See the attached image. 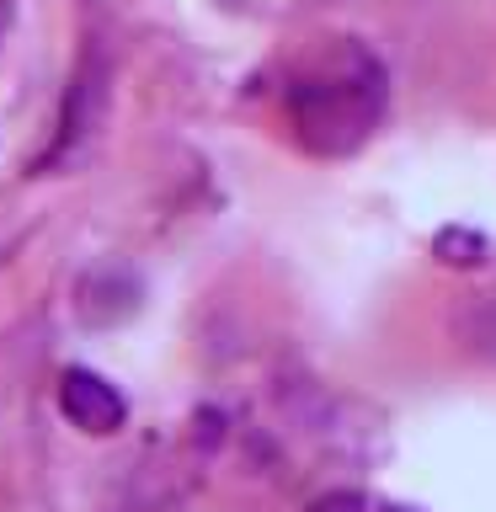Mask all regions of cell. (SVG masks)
<instances>
[{
	"label": "cell",
	"instance_id": "cell-1",
	"mask_svg": "<svg viewBox=\"0 0 496 512\" xmlns=\"http://www.w3.org/2000/svg\"><path fill=\"white\" fill-rule=\"evenodd\" d=\"M288 118L310 155H352L384 118V64L363 43H336L288 86Z\"/></svg>",
	"mask_w": 496,
	"mask_h": 512
},
{
	"label": "cell",
	"instance_id": "cell-2",
	"mask_svg": "<svg viewBox=\"0 0 496 512\" xmlns=\"http://www.w3.org/2000/svg\"><path fill=\"white\" fill-rule=\"evenodd\" d=\"M59 411L64 422L91 432V438H112L128 422V400L91 368H64L59 374Z\"/></svg>",
	"mask_w": 496,
	"mask_h": 512
},
{
	"label": "cell",
	"instance_id": "cell-3",
	"mask_svg": "<svg viewBox=\"0 0 496 512\" xmlns=\"http://www.w3.org/2000/svg\"><path fill=\"white\" fill-rule=\"evenodd\" d=\"M96 112H102V64H80V75H75V86L70 96H64V112H59V150L64 155L75 139H86L91 134V123H96Z\"/></svg>",
	"mask_w": 496,
	"mask_h": 512
},
{
	"label": "cell",
	"instance_id": "cell-4",
	"mask_svg": "<svg viewBox=\"0 0 496 512\" xmlns=\"http://www.w3.org/2000/svg\"><path fill=\"white\" fill-rule=\"evenodd\" d=\"M134 304H139V288L123 278L118 283V304H112V320L134 315ZM80 315H86L91 326H107V272L102 278H86V288H80Z\"/></svg>",
	"mask_w": 496,
	"mask_h": 512
},
{
	"label": "cell",
	"instance_id": "cell-5",
	"mask_svg": "<svg viewBox=\"0 0 496 512\" xmlns=\"http://www.w3.org/2000/svg\"><path fill=\"white\" fill-rule=\"evenodd\" d=\"M438 256L443 262H459V267H475L480 256H486V240L475 230H443L438 235Z\"/></svg>",
	"mask_w": 496,
	"mask_h": 512
},
{
	"label": "cell",
	"instance_id": "cell-6",
	"mask_svg": "<svg viewBox=\"0 0 496 512\" xmlns=\"http://www.w3.org/2000/svg\"><path fill=\"white\" fill-rule=\"evenodd\" d=\"M304 512H368V502H363V491H326V496H315Z\"/></svg>",
	"mask_w": 496,
	"mask_h": 512
},
{
	"label": "cell",
	"instance_id": "cell-7",
	"mask_svg": "<svg viewBox=\"0 0 496 512\" xmlns=\"http://www.w3.org/2000/svg\"><path fill=\"white\" fill-rule=\"evenodd\" d=\"M11 6H16V0H0V27L11 22Z\"/></svg>",
	"mask_w": 496,
	"mask_h": 512
},
{
	"label": "cell",
	"instance_id": "cell-8",
	"mask_svg": "<svg viewBox=\"0 0 496 512\" xmlns=\"http://www.w3.org/2000/svg\"><path fill=\"white\" fill-rule=\"evenodd\" d=\"M390 512H422V507H390Z\"/></svg>",
	"mask_w": 496,
	"mask_h": 512
}]
</instances>
